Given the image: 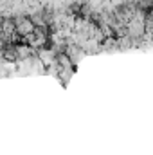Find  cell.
Returning a JSON list of instances; mask_svg holds the SVG:
<instances>
[{
	"label": "cell",
	"instance_id": "1",
	"mask_svg": "<svg viewBox=\"0 0 153 155\" xmlns=\"http://www.w3.org/2000/svg\"><path fill=\"white\" fill-rule=\"evenodd\" d=\"M36 31V25L31 18H18L16 20V35H22L24 38H29Z\"/></svg>",
	"mask_w": 153,
	"mask_h": 155
},
{
	"label": "cell",
	"instance_id": "2",
	"mask_svg": "<svg viewBox=\"0 0 153 155\" xmlns=\"http://www.w3.org/2000/svg\"><path fill=\"white\" fill-rule=\"evenodd\" d=\"M25 40L29 41V45H31L33 49H43V45H45V41H47V36H45L43 29H38V27H36V31Z\"/></svg>",
	"mask_w": 153,
	"mask_h": 155
}]
</instances>
